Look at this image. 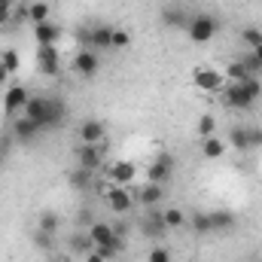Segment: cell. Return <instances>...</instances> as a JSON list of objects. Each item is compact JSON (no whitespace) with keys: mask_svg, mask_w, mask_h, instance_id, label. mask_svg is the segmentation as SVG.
<instances>
[{"mask_svg":"<svg viewBox=\"0 0 262 262\" xmlns=\"http://www.w3.org/2000/svg\"><path fill=\"white\" fill-rule=\"evenodd\" d=\"M34 244L40 247V250H55V235H46V232H40V229H34Z\"/></svg>","mask_w":262,"mask_h":262,"instance_id":"836d02e7","label":"cell"},{"mask_svg":"<svg viewBox=\"0 0 262 262\" xmlns=\"http://www.w3.org/2000/svg\"><path fill=\"white\" fill-rule=\"evenodd\" d=\"M122 247H125V241H122V238L116 235L113 241H107V244H101V247H95V253H98V256H104V259L110 262V259H116V256L122 253Z\"/></svg>","mask_w":262,"mask_h":262,"instance_id":"4316f807","label":"cell"},{"mask_svg":"<svg viewBox=\"0 0 262 262\" xmlns=\"http://www.w3.org/2000/svg\"><path fill=\"white\" fill-rule=\"evenodd\" d=\"M247 55H250V58L256 61V67H259V70H262V46H256V49H250Z\"/></svg>","mask_w":262,"mask_h":262,"instance_id":"74e56055","label":"cell"},{"mask_svg":"<svg viewBox=\"0 0 262 262\" xmlns=\"http://www.w3.org/2000/svg\"><path fill=\"white\" fill-rule=\"evenodd\" d=\"M247 140H250V149H259L262 146V128L259 125H247Z\"/></svg>","mask_w":262,"mask_h":262,"instance_id":"8d00e7d4","label":"cell"},{"mask_svg":"<svg viewBox=\"0 0 262 262\" xmlns=\"http://www.w3.org/2000/svg\"><path fill=\"white\" fill-rule=\"evenodd\" d=\"M37 229L46 232V235H58V229H61V216H58L55 210H43L40 220H37Z\"/></svg>","mask_w":262,"mask_h":262,"instance_id":"cb8c5ba5","label":"cell"},{"mask_svg":"<svg viewBox=\"0 0 262 262\" xmlns=\"http://www.w3.org/2000/svg\"><path fill=\"white\" fill-rule=\"evenodd\" d=\"M67 180H70L73 189H89V186H92V171H85V168H73V171L67 174Z\"/></svg>","mask_w":262,"mask_h":262,"instance_id":"f1b7e54d","label":"cell"},{"mask_svg":"<svg viewBox=\"0 0 262 262\" xmlns=\"http://www.w3.org/2000/svg\"><path fill=\"white\" fill-rule=\"evenodd\" d=\"M9 18H12V12H6V9H0V28H3V25H9Z\"/></svg>","mask_w":262,"mask_h":262,"instance_id":"ab89813d","label":"cell"},{"mask_svg":"<svg viewBox=\"0 0 262 262\" xmlns=\"http://www.w3.org/2000/svg\"><path fill=\"white\" fill-rule=\"evenodd\" d=\"M34 61H37V70L43 76H58L61 73V52H58V46H37Z\"/></svg>","mask_w":262,"mask_h":262,"instance_id":"8992f818","label":"cell"},{"mask_svg":"<svg viewBox=\"0 0 262 262\" xmlns=\"http://www.w3.org/2000/svg\"><path fill=\"white\" fill-rule=\"evenodd\" d=\"M140 232L146 235V238H165L168 235V226H165V220H162V210H156V207H149V213L140 220Z\"/></svg>","mask_w":262,"mask_h":262,"instance_id":"8fae6325","label":"cell"},{"mask_svg":"<svg viewBox=\"0 0 262 262\" xmlns=\"http://www.w3.org/2000/svg\"><path fill=\"white\" fill-rule=\"evenodd\" d=\"M85 262H107V259H104V256H98V253L92 250V253H85Z\"/></svg>","mask_w":262,"mask_h":262,"instance_id":"60d3db41","label":"cell"},{"mask_svg":"<svg viewBox=\"0 0 262 262\" xmlns=\"http://www.w3.org/2000/svg\"><path fill=\"white\" fill-rule=\"evenodd\" d=\"M229 146L238 152H250V140H247V125H235L229 128Z\"/></svg>","mask_w":262,"mask_h":262,"instance_id":"d4e9b609","label":"cell"},{"mask_svg":"<svg viewBox=\"0 0 262 262\" xmlns=\"http://www.w3.org/2000/svg\"><path fill=\"white\" fill-rule=\"evenodd\" d=\"M134 177H137V165L128 162V159H116V162L107 165V180L113 186H128Z\"/></svg>","mask_w":262,"mask_h":262,"instance_id":"ba28073f","label":"cell"},{"mask_svg":"<svg viewBox=\"0 0 262 262\" xmlns=\"http://www.w3.org/2000/svg\"><path fill=\"white\" fill-rule=\"evenodd\" d=\"M162 220H165L168 232H171V229H183V226H189V220H186V213H183L180 207H165V210H162Z\"/></svg>","mask_w":262,"mask_h":262,"instance_id":"484cf974","label":"cell"},{"mask_svg":"<svg viewBox=\"0 0 262 262\" xmlns=\"http://www.w3.org/2000/svg\"><path fill=\"white\" fill-rule=\"evenodd\" d=\"M146 262H171V250L162 247V244H156V247L146 253Z\"/></svg>","mask_w":262,"mask_h":262,"instance_id":"d590c367","label":"cell"},{"mask_svg":"<svg viewBox=\"0 0 262 262\" xmlns=\"http://www.w3.org/2000/svg\"><path fill=\"white\" fill-rule=\"evenodd\" d=\"M73 70H76L82 79H92V76L101 70V58H98V52H95V49H79V52L73 55Z\"/></svg>","mask_w":262,"mask_h":262,"instance_id":"9c48e42d","label":"cell"},{"mask_svg":"<svg viewBox=\"0 0 262 262\" xmlns=\"http://www.w3.org/2000/svg\"><path fill=\"white\" fill-rule=\"evenodd\" d=\"M104 201H107V207L113 213L125 216L131 207H134V192H131L128 186H110V189H104Z\"/></svg>","mask_w":262,"mask_h":262,"instance_id":"52a82bcc","label":"cell"},{"mask_svg":"<svg viewBox=\"0 0 262 262\" xmlns=\"http://www.w3.org/2000/svg\"><path fill=\"white\" fill-rule=\"evenodd\" d=\"M89 238L95 241V247H101V244L113 241V238H116V232H113V226H110V223L98 220V223H92V226H89Z\"/></svg>","mask_w":262,"mask_h":262,"instance_id":"ffe728a7","label":"cell"},{"mask_svg":"<svg viewBox=\"0 0 262 262\" xmlns=\"http://www.w3.org/2000/svg\"><path fill=\"white\" fill-rule=\"evenodd\" d=\"M192 85H195L198 92H223L226 89V76H223V70H213V67H195L192 70Z\"/></svg>","mask_w":262,"mask_h":262,"instance_id":"5b68a950","label":"cell"},{"mask_svg":"<svg viewBox=\"0 0 262 262\" xmlns=\"http://www.w3.org/2000/svg\"><path fill=\"white\" fill-rule=\"evenodd\" d=\"M12 137L15 140H21V143H28V140H34L37 134H40V125L34 122V119H28V116H18L15 122H12Z\"/></svg>","mask_w":262,"mask_h":262,"instance_id":"9a60e30c","label":"cell"},{"mask_svg":"<svg viewBox=\"0 0 262 262\" xmlns=\"http://www.w3.org/2000/svg\"><path fill=\"white\" fill-rule=\"evenodd\" d=\"M259 95H262V82L256 76H250L244 82H226V89L220 92V98L229 110H250Z\"/></svg>","mask_w":262,"mask_h":262,"instance_id":"7a4b0ae2","label":"cell"},{"mask_svg":"<svg viewBox=\"0 0 262 262\" xmlns=\"http://www.w3.org/2000/svg\"><path fill=\"white\" fill-rule=\"evenodd\" d=\"M64 101H58V98H46V95H31V101L25 104V110H21V116H28V119H34L40 131L46 128H58L61 122H64Z\"/></svg>","mask_w":262,"mask_h":262,"instance_id":"6da1fadb","label":"cell"},{"mask_svg":"<svg viewBox=\"0 0 262 262\" xmlns=\"http://www.w3.org/2000/svg\"><path fill=\"white\" fill-rule=\"evenodd\" d=\"M110 46H113V28H107V25L92 28V49L98 52V49H110Z\"/></svg>","mask_w":262,"mask_h":262,"instance_id":"603a6c76","label":"cell"},{"mask_svg":"<svg viewBox=\"0 0 262 262\" xmlns=\"http://www.w3.org/2000/svg\"><path fill=\"white\" fill-rule=\"evenodd\" d=\"M49 15H52V6H49L46 0H34V3H28V21H31V25L49 21Z\"/></svg>","mask_w":262,"mask_h":262,"instance_id":"7402d4cb","label":"cell"},{"mask_svg":"<svg viewBox=\"0 0 262 262\" xmlns=\"http://www.w3.org/2000/svg\"><path fill=\"white\" fill-rule=\"evenodd\" d=\"M171 174H174V159L168 152H159L146 171V183H165V180H171Z\"/></svg>","mask_w":262,"mask_h":262,"instance_id":"30bf717a","label":"cell"},{"mask_svg":"<svg viewBox=\"0 0 262 262\" xmlns=\"http://www.w3.org/2000/svg\"><path fill=\"white\" fill-rule=\"evenodd\" d=\"M189 226H192L195 235H210V232H213V229H210V213H204V210H198L195 216L189 220Z\"/></svg>","mask_w":262,"mask_h":262,"instance_id":"4dcf8cb0","label":"cell"},{"mask_svg":"<svg viewBox=\"0 0 262 262\" xmlns=\"http://www.w3.org/2000/svg\"><path fill=\"white\" fill-rule=\"evenodd\" d=\"M0 9H6V12H12V9H15V0H0Z\"/></svg>","mask_w":262,"mask_h":262,"instance_id":"f35d334b","label":"cell"},{"mask_svg":"<svg viewBox=\"0 0 262 262\" xmlns=\"http://www.w3.org/2000/svg\"><path fill=\"white\" fill-rule=\"evenodd\" d=\"M34 40H37V46H58L61 43V25H55V21L34 25Z\"/></svg>","mask_w":262,"mask_h":262,"instance_id":"7c38bea8","label":"cell"},{"mask_svg":"<svg viewBox=\"0 0 262 262\" xmlns=\"http://www.w3.org/2000/svg\"><path fill=\"white\" fill-rule=\"evenodd\" d=\"M210 229L213 232H232L235 229V213L232 210H210Z\"/></svg>","mask_w":262,"mask_h":262,"instance_id":"44dd1931","label":"cell"},{"mask_svg":"<svg viewBox=\"0 0 262 262\" xmlns=\"http://www.w3.org/2000/svg\"><path fill=\"white\" fill-rule=\"evenodd\" d=\"M6 82H9V73H6V70L0 67V85H6Z\"/></svg>","mask_w":262,"mask_h":262,"instance_id":"b9f144b4","label":"cell"},{"mask_svg":"<svg viewBox=\"0 0 262 262\" xmlns=\"http://www.w3.org/2000/svg\"><path fill=\"white\" fill-rule=\"evenodd\" d=\"M70 250L85 256V253H92V250H95V241L89 238V232H76V235L70 238Z\"/></svg>","mask_w":262,"mask_h":262,"instance_id":"83f0119b","label":"cell"},{"mask_svg":"<svg viewBox=\"0 0 262 262\" xmlns=\"http://www.w3.org/2000/svg\"><path fill=\"white\" fill-rule=\"evenodd\" d=\"M195 128H198V134H201V137H213V134H216V119H213L210 113H204V116L198 119Z\"/></svg>","mask_w":262,"mask_h":262,"instance_id":"d6a6232c","label":"cell"},{"mask_svg":"<svg viewBox=\"0 0 262 262\" xmlns=\"http://www.w3.org/2000/svg\"><path fill=\"white\" fill-rule=\"evenodd\" d=\"M223 76H226V82H244V79H250L253 73H250V67L244 61V55H241V58L229 61V67L223 70Z\"/></svg>","mask_w":262,"mask_h":262,"instance_id":"d6986e66","label":"cell"},{"mask_svg":"<svg viewBox=\"0 0 262 262\" xmlns=\"http://www.w3.org/2000/svg\"><path fill=\"white\" fill-rule=\"evenodd\" d=\"M107 140V125L101 119H85L79 125V143H101Z\"/></svg>","mask_w":262,"mask_h":262,"instance_id":"5bb4252c","label":"cell"},{"mask_svg":"<svg viewBox=\"0 0 262 262\" xmlns=\"http://www.w3.org/2000/svg\"><path fill=\"white\" fill-rule=\"evenodd\" d=\"M162 198H165V189H162V183H143V186L137 189L134 201H137V204H143V207H156Z\"/></svg>","mask_w":262,"mask_h":262,"instance_id":"2e32d148","label":"cell"},{"mask_svg":"<svg viewBox=\"0 0 262 262\" xmlns=\"http://www.w3.org/2000/svg\"><path fill=\"white\" fill-rule=\"evenodd\" d=\"M241 40H244V46H247V49H256V46H262V31L250 25V28H244V31H241Z\"/></svg>","mask_w":262,"mask_h":262,"instance_id":"1f68e13d","label":"cell"},{"mask_svg":"<svg viewBox=\"0 0 262 262\" xmlns=\"http://www.w3.org/2000/svg\"><path fill=\"white\" fill-rule=\"evenodd\" d=\"M3 156H6V152H3V149H0V168H3Z\"/></svg>","mask_w":262,"mask_h":262,"instance_id":"7bdbcfd3","label":"cell"},{"mask_svg":"<svg viewBox=\"0 0 262 262\" xmlns=\"http://www.w3.org/2000/svg\"><path fill=\"white\" fill-rule=\"evenodd\" d=\"M104 149H107V143L101 140V143H79L76 146V168H85V171H98V168H104Z\"/></svg>","mask_w":262,"mask_h":262,"instance_id":"277c9868","label":"cell"},{"mask_svg":"<svg viewBox=\"0 0 262 262\" xmlns=\"http://www.w3.org/2000/svg\"><path fill=\"white\" fill-rule=\"evenodd\" d=\"M216 31H220V21L213 18V15H207V12H198L189 18V25H186V37L198 43V46H204V43H210L213 37H216Z\"/></svg>","mask_w":262,"mask_h":262,"instance_id":"3957f363","label":"cell"},{"mask_svg":"<svg viewBox=\"0 0 262 262\" xmlns=\"http://www.w3.org/2000/svg\"><path fill=\"white\" fill-rule=\"evenodd\" d=\"M201 156H204L207 162L223 159V156H226V140H220L216 134H213V137H201Z\"/></svg>","mask_w":262,"mask_h":262,"instance_id":"ac0fdd59","label":"cell"},{"mask_svg":"<svg viewBox=\"0 0 262 262\" xmlns=\"http://www.w3.org/2000/svg\"><path fill=\"white\" fill-rule=\"evenodd\" d=\"M0 67H3L6 73H15V70L21 67V55H18L15 49H3V52H0Z\"/></svg>","mask_w":262,"mask_h":262,"instance_id":"f546056e","label":"cell"},{"mask_svg":"<svg viewBox=\"0 0 262 262\" xmlns=\"http://www.w3.org/2000/svg\"><path fill=\"white\" fill-rule=\"evenodd\" d=\"M125 46H131V31L113 28V49H125Z\"/></svg>","mask_w":262,"mask_h":262,"instance_id":"e575fe53","label":"cell"},{"mask_svg":"<svg viewBox=\"0 0 262 262\" xmlns=\"http://www.w3.org/2000/svg\"><path fill=\"white\" fill-rule=\"evenodd\" d=\"M189 18H192V15H189L183 6H165V9H162V21H165L168 28H177V31L183 28V31H186Z\"/></svg>","mask_w":262,"mask_h":262,"instance_id":"e0dca14e","label":"cell"},{"mask_svg":"<svg viewBox=\"0 0 262 262\" xmlns=\"http://www.w3.org/2000/svg\"><path fill=\"white\" fill-rule=\"evenodd\" d=\"M28 101H31V92H28L25 85H9L6 95H3V107H6V113H21Z\"/></svg>","mask_w":262,"mask_h":262,"instance_id":"4fadbf2b","label":"cell"},{"mask_svg":"<svg viewBox=\"0 0 262 262\" xmlns=\"http://www.w3.org/2000/svg\"><path fill=\"white\" fill-rule=\"evenodd\" d=\"M61 262H70V259H61Z\"/></svg>","mask_w":262,"mask_h":262,"instance_id":"ee69618b","label":"cell"}]
</instances>
